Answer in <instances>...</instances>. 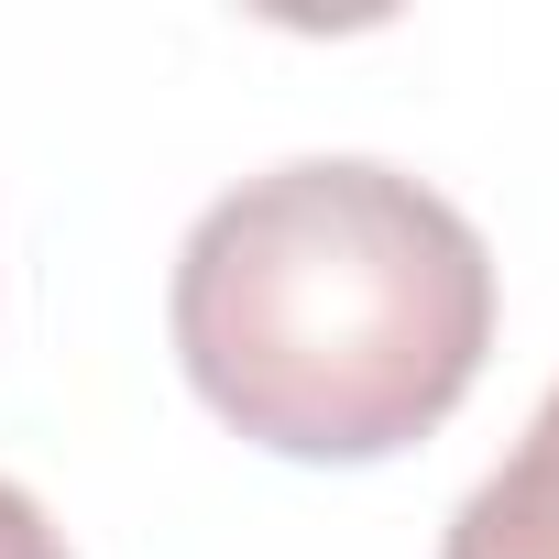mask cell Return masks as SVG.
I'll return each instance as SVG.
<instances>
[{
	"label": "cell",
	"instance_id": "1",
	"mask_svg": "<svg viewBox=\"0 0 559 559\" xmlns=\"http://www.w3.org/2000/svg\"><path fill=\"white\" fill-rule=\"evenodd\" d=\"M483 352V230L373 154L241 176L176 252V362L274 461H384L428 439Z\"/></svg>",
	"mask_w": 559,
	"mask_h": 559
},
{
	"label": "cell",
	"instance_id": "3",
	"mask_svg": "<svg viewBox=\"0 0 559 559\" xmlns=\"http://www.w3.org/2000/svg\"><path fill=\"white\" fill-rule=\"evenodd\" d=\"M0 559H67V537H56V515L23 493V483H0Z\"/></svg>",
	"mask_w": 559,
	"mask_h": 559
},
{
	"label": "cell",
	"instance_id": "2",
	"mask_svg": "<svg viewBox=\"0 0 559 559\" xmlns=\"http://www.w3.org/2000/svg\"><path fill=\"white\" fill-rule=\"evenodd\" d=\"M439 559H559V384L526 417V439L504 450V472L472 483V504L450 515Z\"/></svg>",
	"mask_w": 559,
	"mask_h": 559
}]
</instances>
